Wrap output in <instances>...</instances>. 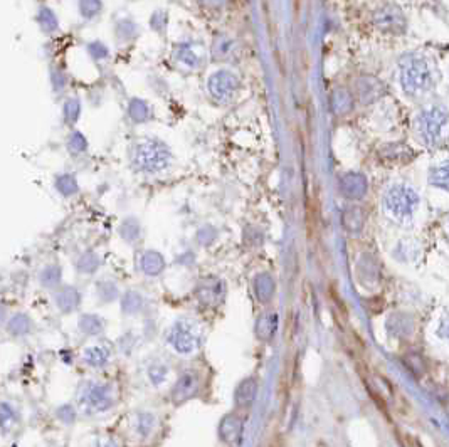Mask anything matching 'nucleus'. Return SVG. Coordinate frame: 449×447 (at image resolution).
I'll return each mask as SVG.
<instances>
[{"instance_id": "bb28decb", "label": "nucleus", "mask_w": 449, "mask_h": 447, "mask_svg": "<svg viewBox=\"0 0 449 447\" xmlns=\"http://www.w3.org/2000/svg\"><path fill=\"white\" fill-rule=\"evenodd\" d=\"M68 146H69V152L75 153V155H77V153L86 152L88 141H86V138L83 137V133L75 132V133H71V137H69Z\"/></svg>"}, {"instance_id": "f704fd0d", "label": "nucleus", "mask_w": 449, "mask_h": 447, "mask_svg": "<svg viewBox=\"0 0 449 447\" xmlns=\"http://www.w3.org/2000/svg\"><path fill=\"white\" fill-rule=\"evenodd\" d=\"M88 51H90V54L95 57V59H104V57H108V54H110L106 46L99 41L91 42V44L88 46Z\"/></svg>"}, {"instance_id": "0eeeda50", "label": "nucleus", "mask_w": 449, "mask_h": 447, "mask_svg": "<svg viewBox=\"0 0 449 447\" xmlns=\"http://www.w3.org/2000/svg\"><path fill=\"white\" fill-rule=\"evenodd\" d=\"M79 402L83 404L88 410L103 412L111 406L110 390H108L106 385L90 384L83 390V395L79 397Z\"/></svg>"}, {"instance_id": "f3484780", "label": "nucleus", "mask_w": 449, "mask_h": 447, "mask_svg": "<svg viewBox=\"0 0 449 447\" xmlns=\"http://www.w3.org/2000/svg\"><path fill=\"white\" fill-rule=\"evenodd\" d=\"M56 188L59 194L64 195V197H71V195L77 194V190H79L75 175H71V173H61V175H57Z\"/></svg>"}, {"instance_id": "4468645a", "label": "nucleus", "mask_w": 449, "mask_h": 447, "mask_svg": "<svg viewBox=\"0 0 449 447\" xmlns=\"http://www.w3.org/2000/svg\"><path fill=\"white\" fill-rule=\"evenodd\" d=\"M128 115L135 123H145L152 118V108L149 106V103H145L140 98H133L130 101Z\"/></svg>"}, {"instance_id": "aec40b11", "label": "nucleus", "mask_w": 449, "mask_h": 447, "mask_svg": "<svg viewBox=\"0 0 449 447\" xmlns=\"http://www.w3.org/2000/svg\"><path fill=\"white\" fill-rule=\"evenodd\" d=\"M143 306V298L140 292L137 291H126L122 298V308L125 313L133 315L138 313Z\"/></svg>"}, {"instance_id": "a211bd4d", "label": "nucleus", "mask_w": 449, "mask_h": 447, "mask_svg": "<svg viewBox=\"0 0 449 447\" xmlns=\"http://www.w3.org/2000/svg\"><path fill=\"white\" fill-rule=\"evenodd\" d=\"M108 358H110V352H108L106 348H103V346H91V348H88L86 352H84V360H86L91 367L96 368L106 365Z\"/></svg>"}, {"instance_id": "f03ea898", "label": "nucleus", "mask_w": 449, "mask_h": 447, "mask_svg": "<svg viewBox=\"0 0 449 447\" xmlns=\"http://www.w3.org/2000/svg\"><path fill=\"white\" fill-rule=\"evenodd\" d=\"M169 343L180 355H192L200 346V333L189 319H180L169 333Z\"/></svg>"}, {"instance_id": "1a4fd4ad", "label": "nucleus", "mask_w": 449, "mask_h": 447, "mask_svg": "<svg viewBox=\"0 0 449 447\" xmlns=\"http://www.w3.org/2000/svg\"><path fill=\"white\" fill-rule=\"evenodd\" d=\"M224 296V284L219 279H204L197 288V298L204 304H218Z\"/></svg>"}, {"instance_id": "c9c22d12", "label": "nucleus", "mask_w": 449, "mask_h": 447, "mask_svg": "<svg viewBox=\"0 0 449 447\" xmlns=\"http://www.w3.org/2000/svg\"><path fill=\"white\" fill-rule=\"evenodd\" d=\"M52 86L56 88V90H61V88L64 86V74H63V72L56 71V76H52Z\"/></svg>"}, {"instance_id": "9d476101", "label": "nucleus", "mask_w": 449, "mask_h": 447, "mask_svg": "<svg viewBox=\"0 0 449 447\" xmlns=\"http://www.w3.org/2000/svg\"><path fill=\"white\" fill-rule=\"evenodd\" d=\"M54 299H56L57 308H59L63 313H71V311H75L76 308L79 306L81 295L75 286H63L56 292Z\"/></svg>"}, {"instance_id": "39448f33", "label": "nucleus", "mask_w": 449, "mask_h": 447, "mask_svg": "<svg viewBox=\"0 0 449 447\" xmlns=\"http://www.w3.org/2000/svg\"><path fill=\"white\" fill-rule=\"evenodd\" d=\"M416 194L405 187H394L385 199L387 209L392 212L396 217H408V215H411L412 207L416 206Z\"/></svg>"}, {"instance_id": "dca6fc26", "label": "nucleus", "mask_w": 449, "mask_h": 447, "mask_svg": "<svg viewBox=\"0 0 449 447\" xmlns=\"http://www.w3.org/2000/svg\"><path fill=\"white\" fill-rule=\"evenodd\" d=\"M120 236L125 239L126 242H130V244L137 242L142 236L140 223H138L137 219L133 217L125 219V221L122 222V226H120Z\"/></svg>"}, {"instance_id": "412c9836", "label": "nucleus", "mask_w": 449, "mask_h": 447, "mask_svg": "<svg viewBox=\"0 0 449 447\" xmlns=\"http://www.w3.org/2000/svg\"><path fill=\"white\" fill-rule=\"evenodd\" d=\"M276 321H278V316L274 313H268V315L262 316V318H259V321H258L259 338H265V340H268V338L273 337V333L276 331Z\"/></svg>"}, {"instance_id": "f8f14e48", "label": "nucleus", "mask_w": 449, "mask_h": 447, "mask_svg": "<svg viewBox=\"0 0 449 447\" xmlns=\"http://www.w3.org/2000/svg\"><path fill=\"white\" fill-rule=\"evenodd\" d=\"M165 268V259L157 250H145L142 254L140 269L146 276H158Z\"/></svg>"}, {"instance_id": "423d86ee", "label": "nucleus", "mask_w": 449, "mask_h": 447, "mask_svg": "<svg viewBox=\"0 0 449 447\" xmlns=\"http://www.w3.org/2000/svg\"><path fill=\"white\" fill-rule=\"evenodd\" d=\"M238 88V76L232 74L231 71H218L209 79V91L218 101H229Z\"/></svg>"}, {"instance_id": "5701e85b", "label": "nucleus", "mask_w": 449, "mask_h": 447, "mask_svg": "<svg viewBox=\"0 0 449 447\" xmlns=\"http://www.w3.org/2000/svg\"><path fill=\"white\" fill-rule=\"evenodd\" d=\"M99 264H102V261L95 252H86L77 259V271L84 272V275H91L99 268Z\"/></svg>"}, {"instance_id": "2eb2a0df", "label": "nucleus", "mask_w": 449, "mask_h": 447, "mask_svg": "<svg viewBox=\"0 0 449 447\" xmlns=\"http://www.w3.org/2000/svg\"><path fill=\"white\" fill-rule=\"evenodd\" d=\"M61 279H63V271H61L59 266H46L41 271V276H39V281L44 288H57L61 284Z\"/></svg>"}, {"instance_id": "473e14b6", "label": "nucleus", "mask_w": 449, "mask_h": 447, "mask_svg": "<svg viewBox=\"0 0 449 447\" xmlns=\"http://www.w3.org/2000/svg\"><path fill=\"white\" fill-rule=\"evenodd\" d=\"M137 34V24L131 22L130 19H125L118 24V36L123 37V39H131V37Z\"/></svg>"}, {"instance_id": "4be33fe9", "label": "nucleus", "mask_w": 449, "mask_h": 447, "mask_svg": "<svg viewBox=\"0 0 449 447\" xmlns=\"http://www.w3.org/2000/svg\"><path fill=\"white\" fill-rule=\"evenodd\" d=\"M37 21L44 32H54V30L57 29V17L49 7H41V9H39Z\"/></svg>"}, {"instance_id": "393cba45", "label": "nucleus", "mask_w": 449, "mask_h": 447, "mask_svg": "<svg viewBox=\"0 0 449 447\" xmlns=\"http://www.w3.org/2000/svg\"><path fill=\"white\" fill-rule=\"evenodd\" d=\"M30 330V319L26 315H15L9 321V331L12 335H26Z\"/></svg>"}, {"instance_id": "7c9ffc66", "label": "nucleus", "mask_w": 449, "mask_h": 447, "mask_svg": "<svg viewBox=\"0 0 449 447\" xmlns=\"http://www.w3.org/2000/svg\"><path fill=\"white\" fill-rule=\"evenodd\" d=\"M382 15V21L379 22V26H381V29H396L397 27V17L401 19L402 15L399 12L397 9H390V12H385V10H382L381 12Z\"/></svg>"}, {"instance_id": "4c0bfd02", "label": "nucleus", "mask_w": 449, "mask_h": 447, "mask_svg": "<svg viewBox=\"0 0 449 447\" xmlns=\"http://www.w3.org/2000/svg\"><path fill=\"white\" fill-rule=\"evenodd\" d=\"M3 318H6V308H3L2 304H0V323L3 321Z\"/></svg>"}, {"instance_id": "6e6552de", "label": "nucleus", "mask_w": 449, "mask_h": 447, "mask_svg": "<svg viewBox=\"0 0 449 447\" xmlns=\"http://www.w3.org/2000/svg\"><path fill=\"white\" fill-rule=\"evenodd\" d=\"M173 56L185 68L192 69L199 66L200 61H202V51H200V44H197V42H180L173 51Z\"/></svg>"}, {"instance_id": "a878e982", "label": "nucleus", "mask_w": 449, "mask_h": 447, "mask_svg": "<svg viewBox=\"0 0 449 447\" xmlns=\"http://www.w3.org/2000/svg\"><path fill=\"white\" fill-rule=\"evenodd\" d=\"M98 296L103 301H113V299H116V296H118V288L111 281H102L98 284Z\"/></svg>"}, {"instance_id": "c85d7f7f", "label": "nucleus", "mask_w": 449, "mask_h": 447, "mask_svg": "<svg viewBox=\"0 0 449 447\" xmlns=\"http://www.w3.org/2000/svg\"><path fill=\"white\" fill-rule=\"evenodd\" d=\"M232 48V41L227 39V37H220L214 42V48H212V56L214 59H224V57L229 56Z\"/></svg>"}, {"instance_id": "20e7f679", "label": "nucleus", "mask_w": 449, "mask_h": 447, "mask_svg": "<svg viewBox=\"0 0 449 447\" xmlns=\"http://www.w3.org/2000/svg\"><path fill=\"white\" fill-rule=\"evenodd\" d=\"M402 79H404L405 91H424L431 84V74L429 69L421 59H411L409 66L402 69Z\"/></svg>"}, {"instance_id": "7ed1b4c3", "label": "nucleus", "mask_w": 449, "mask_h": 447, "mask_svg": "<svg viewBox=\"0 0 449 447\" xmlns=\"http://www.w3.org/2000/svg\"><path fill=\"white\" fill-rule=\"evenodd\" d=\"M448 115L446 111L441 110V108L432 106L431 110L426 111L423 115V119H421V130H423V135L428 140H431L432 143H436L439 138H444L448 128Z\"/></svg>"}, {"instance_id": "72a5a7b5", "label": "nucleus", "mask_w": 449, "mask_h": 447, "mask_svg": "<svg viewBox=\"0 0 449 447\" xmlns=\"http://www.w3.org/2000/svg\"><path fill=\"white\" fill-rule=\"evenodd\" d=\"M12 424H14L12 408L6 406V404H2V406H0V427H2L3 430H7Z\"/></svg>"}, {"instance_id": "cd10ccee", "label": "nucleus", "mask_w": 449, "mask_h": 447, "mask_svg": "<svg viewBox=\"0 0 449 447\" xmlns=\"http://www.w3.org/2000/svg\"><path fill=\"white\" fill-rule=\"evenodd\" d=\"M431 182L449 190V163L437 167L431 175Z\"/></svg>"}, {"instance_id": "c756f323", "label": "nucleus", "mask_w": 449, "mask_h": 447, "mask_svg": "<svg viewBox=\"0 0 449 447\" xmlns=\"http://www.w3.org/2000/svg\"><path fill=\"white\" fill-rule=\"evenodd\" d=\"M79 115H81V103L77 101L76 98L68 99V101L64 103V118H66V121L75 123L76 119L79 118Z\"/></svg>"}, {"instance_id": "b1692460", "label": "nucleus", "mask_w": 449, "mask_h": 447, "mask_svg": "<svg viewBox=\"0 0 449 447\" xmlns=\"http://www.w3.org/2000/svg\"><path fill=\"white\" fill-rule=\"evenodd\" d=\"M274 291V283L273 279L268 275H261L258 276L256 279V295L259 299H262V301H268L271 298V295H273Z\"/></svg>"}, {"instance_id": "e433bc0d", "label": "nucleus", "mask_w": 449, "mask_h": 447, "mask_svg": "<svg viewBox=\"0 0 449 447\" xmlns=\"http://www.w3.org/2000/svg\"><path fill=\"white\" fill-rule=\"evenodd\" d=\"M439 335L443 338H449V319L443 321V325H441V328H439Z\"/></svg>"}, {"instance_id": "ddd939ff", "label": "nucleus", "mask_w": 449, "mask_h": 447, "mask_svg": "<svg viewBox=\"0 0 449 447\" xmlns=\"http://www.w3.org/2000/svg\"><path fill=\"white\" fill-rule=\"evenodd\" d=\"M195 388H197L195 375H192V373H184V375L177 380L175 387H173V394H172L173 400H175V402H182V400H185L187 397H191L193 392H195Z\"/></svg>"}, {"instance_id": "2f4dec72", "label": "nucleus", "mask_w": 449, "mask_h": 447, "mask_svg": "<svg viewBox=\"0 0 449 447\" xmlns=\"http://www.w3.org/2000/svg\"><path fill=\"white\" fill-rule=\"evenodd\" d=\"M99 10H102V3L96 2V0H83L79 3V12L83 14V17H95Z\"/></svg>"}, {"instance_id": "f257e3e1", "label": "nucleus", "mask_w": 449, "mask_h": 447, "mask_svg": "<svg viewBox=\"0 0 449 447\" xmlns=\"http://www.w3.org/2000/svg\"><path fill=\"white\" fill-rule=\"evenodd\" d=\"M172 160L169 146L157 138H145L135 143L131 152V163L138 172L157 173L165 170Z\"/></svg>"}, {"instance_id": "6ab92c4d", "label": "nucleus", "mask_w": 449, "mask_h": 447, "mask_svg": "<svg viewBox=\"0 0 449 447\" xmlns=\"http://www.w3.org/2000/svg\"><path fill=\"white\" fill-rule=\"evenodd\" d=\"M103 326V319L96 315H83L79 318V330L86 335L102 333Z\"/></svg>"}, {"instance_id": "9b49d317", "label": "nucleus", "mask_w": 449, "mask_h": 447, "mask_svg": "<svg viewBox=\"0 0 449 447\" xmlns=\"http://www.w3.org/2000/svg\"><path fill=\"white\" fill-rule=\"evenodd\" d=\"M340 187H342L343 194L352 199H359L365 194V179L360 173H347L342 180H340Z\"/></svg>"}]
</instances>
